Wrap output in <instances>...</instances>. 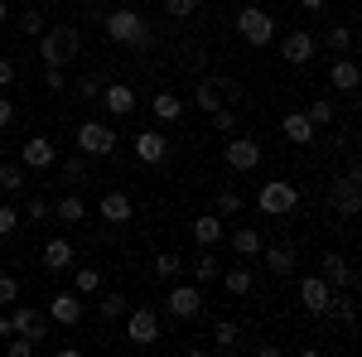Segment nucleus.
<instances>
[{
	"label": "nucleus",
	"mask_w": 362,
	"mask_h": 357,
	"mask_svg": "<svg viewBox=\"0 0 362 357\" xmlns=\"http://www.w3.org/2000/svg\"><path fill=\"white\" fill-rule=\"evenodd\" d=\"M78 54H83V29L78 25H44V34H39L44 68H63V63H73Z\"/></svg>",
	"instance_id": "obj_1"
},
{
	"label": "nucleus",
	"mask_w": 362,
	"mask_h": 357,
	"mask_svg": "<svg viewBox=\"0 0 362 357\" xmlns=\"http://www.w3.org/2000/svg\"><path fill=\"white\" fill-rule=\"evenodd\" d=\"M102 29H107V39L121 44V49H145V44H150V25H145V15L131 10V5L112 10V15L102 20Z\"/></svg>",
	"instance_id": "obj_2"
},
{
	"label": "nucleus",
	"mask_w": 362,
	"mask_h": 357,
	"mask_svg": "<svg viewBox=\"0 0 362 357\" xmlns=\"http://www.w3.org/2000/svg\"><path fill=\"white\" fill-rule=\"evenodd\" d=\"M256 208L266 218H290V213H300V189L285 184V179H266L261 193H256Z\"/></svg>",
	"instance_id": "obj_3"
},
{
	"label": "nucleus",
	"mask_w": 362,
	"mask_h": 357,
	"mask_svg": "<svg viewBox=\"0 0 362 357\" xmlns=\"http://www.w3.org/2000/svg\"><path fill=\"white\" fill-rule=\"evenodd\" d=\"M324 203L334 208L338 218H358V208H362V179H358V174H348V169L334 174V179H329V193H324Z\"/></svg>",
	"instance_id": "obj_4"
},
{
	"label": "nucleus",
	"mask_w": 362,
	"mask_h": 357,
	"mask_svg": "<svg viewBox=\"0 0 362 357\" xmlns=\"http://www.w3.org/2000/svg\"><path fill=\"white\" fill-rule=\"evenodd\" d=\"M237 34H242V44H251V49H266L276 39V15H266L261 5H242L237 10Z\"/></svg>",
	"instance_id": "obj_5"
},
{
	"label": "nucleus",
	"mask_w": 362,
	"mask_h": 357,
	"mask_svg": "<svg viewBox=\"0 0 362 357\" xmlns=\"http://www.w3.org/2000/svg\"><path fill=\"white\" fill-rule=\"evenodd\" d=\"M223 160H227V169H237V174H256L261 160H266V145L256 136H227Z\"/></svg>",
	"instance_id": "obj_6"
},
{
	"label": "nucleus",
	"mask_w": 362,
	"mask_h": 357,
	"mask_svg": "<svg viewBox=\"0 0 362 357\" xmlns=\"http://www.w3.org/2000/svg\"><path fill=\"white\" fill-rule=\"evenodd\" d=\"M116 145H121V136H116L112 126H102V121H83V126H78V150L92 155V160L116 155Z\"/></svg>",
	"instance_id": "obj_7"
},
{
	"label": "nucleus",
	"mask_w": 362,
	"mask_h": 357,
	"mask_svg": "<svg viewBox=\"0 0 362 357\" xmlns=\"http://www.w3.org/2000/svg\"><path fill=\"white\" fill-rule=\"evenodd\" d=\"M295 285H300V304H305V314H329V304H334V285H329L324 275H300Z\"/></svg>",
	"instance_id": "obj_8"
},
{
	"label": "nucleus",
	"mask_w": 362,
	"mask_h": 357,
	"mask_svg": "<svg viewBox=\"0 0 362 357\" xmlns=\"http://www.w3.org/2000/svg\"><path fill=\"white\" fill-rule=\"evenodd\" d=\"M160 314L155 309H126V338L136 343V348H150L155 338H160Z\"/></svg>",
	"instance_id": "obj_9"
},
{
	"label": "nucleus",
	"mask_w": 362,
	"mask_h": 357,
	"mask_svg": "<svg viewBox=\"0 0 362 357\" xmlns=\"http://www.w3.org/2000/svg\"><path fill=\"white\" fill-rule=\"evenodd\" d=\"M165 309H169V319H198L203 314V290L198 285H169Z\"/></svg>",
	"instance_id": "obj_10"
},
{
	"label": "nucleus",
	"mask_w": 362,
	"mask_h": 357,
	"mask_svg": "<svg viewBox=\"0 0 362 357\" xmlns=\"http://www.w3.org/2000/svg\"><path fill=\"white\" fill-rule=\"evenodd\" d=\"M49 324L78 329V324H83V295H78V290H58L54 300H49Z\"/></svg>",
	"instance_id": "obj_11"
},
{
	"label": "nucleus",
	"mask_w": 362,
	"mask_h": 357,
	"mask_svg": "<svg viewBox=\"0 0 362 357\" xmlns=\"http://www.w3.org/2000/svg\"><path fill=\"white\" fill-rule=\"evenodd\" d=\"M131 150H136L140 165H165V160H169V136H165V131H136Z\"/></svg>",
	"instance_id": "obj_12"
},
{
	"label": "nucleus",
	"mask_w": 362,
	"mask_h": 357,
	"mask_svg": "<svg viewBox=\"0 0 362 357\" xmlns=\"http://www.w3.org/2000/svg\"><path fill=\"white\" fill-rule=\"evenodd\" d=\"M319 275L329 280V285H343V290H353L358 285V271H353V261L343 256V251H324V261H319Z\"/></svg>",
	"instance_id": "obj_13"
},
{
	"label": "nucleus",
	"mask_w": 362,
	"mask_h": 357,
	"mask_svg": "<svg viewBox=\"0 0 362 357\" xmlns=\"http://www.w3.org/2000/svg\"><path fill=\"white\" fill-rule=\"evenodd\" d=\"M10 329L25 333L29 343H49V314H39V309H25V304H20V309L10 314Z\"/></svg>",
	"instance_id": "obj_14"
},
{
	"label": "nucleus",
	"mask_w": 362,
	"mask_h": 357,
	"mask_svg": "<svg viewBox=\"0 0 362 357\" xmlns=\"http://www.w3.org/2000/svg\"><path fill=\"white\" fill-rule=\"evenodd\" d=\"M280 58H285L290 68H305L309 58H314V34H309V29H295V34H285V39H280Z\"/></svg>",
	"instance_id": "obj_15"
},
{
	"label": "nucleus",
	"mask_w": 362,
	"mask_h": 357,
	"mask_svg": "<svg viewBox=\"0 0 362 357\" xmlns=\"http://www.w3.org/2000/svg\"><path fill=\"white\" fill-rule=\"evenodd\" d=\"M280 136L290 140V145H314V136H319V126L309 121L305 111H285V116H280Z\"/></svg>",
	"instance_id": "obj_16"
},
{
	"label": "nucleus",
	"mask_w": 362,
	"mask_h": 357,
	"mask_svg": "<svg viewBox=\"0 0 362 357\" xmlns=\"http://www.w3.org/2000/svg\"><path fill=\"white\" fill-rule=\"evenodd\" d=\"M20 165L25 169H54L58 165V150L49 136H29L25 140V155H20Z\"/></svg>",
	"instance_id": "obj_17"
},
{
	"label": "nucleus",
	"mask_w": 362,
	"mask_h": 357,
	"mask_svg": "<svg viewBox=\"0 0 362 357\" xmlns=\"http://www.w3.org/2000/svg\"><path fill=\"white\" fill-rule=\"evenodd\" d=\"M261 256H266V271H271V275H295V266H300V247H295V242L261 247Z\"/></svg>",
	"instance_id": "obj_18"
},
{
	"label": "nucleus",
	"mask_w": 362,
	"mask_h": 357,
	"mask_svg": "<svg viewBox=\"0 0 362 357\" xmlns=\"http://www.w3.org/2000/svg\"><path fill=\"white\" fill-rule=\"evenodd\" d=\"M39 261H44V271H68V266L78 261V247H73L68 237H54V242H44Z\"/></svg>",
	"instance_id": "obj_19"
},
{
	"label": "nucleus",
	"mask_w": 362,
	"mask_h": 357,
	"mask_svg": "<svg viewBox=\"0 0 362 357\" xmlns=\"http://www.w3.org/2000/svg\"><path fill=\"white\" fill-rule=\"evenodd\" d=\"M194 242H198L203 251L223 247V242H227V227H223V218H218V213H203V218H194Z\"/></svg>",
	"instance_id": "obj_20"
},
{
	"label": "nucleus",
	"mask_w": 362,
	"mask_h": 357,
	"mask_svg": "<svg viewBox=\"0 0 362 357\" xmlns=\"http://www.w3.org/2000/svg\"><path fill=\"white\" fill-rule=\"evenodd\" d=\"M97 102L112 111V116H131V111H136V87H126V83H107Z\"/></svg>",
	"instance_id": "obj_21"
},
{
	"label": "nucleus",
	"mask_w": 362,
	"mask_h": 357,
	"mask_svg": "<svg viewBox=\"0 0 362 357\" xmlns=\"http://www.w3.org/2000/svg\"><path fill=\"white\" fill-rule=\"evenodd\" d=\"M131 213H136V203H131V193H102V222H112V227H121V222H131Z\"/></svg>",
	"instance_id": "obj_22"
},
{
	"label": "nucleus",
	"mask_w": 362,
	"mask_h": 357,
	"mask_svg": "<svg viewBox=\"0 0 362 357\" xmlns=\"http://www.w3.org/2000/svg\"><path fill=\"white\" fill-rule=\"evenodd\" d=\"M358 83H362V68H358V63H353L348 54L334 58V68H329V87H334V92H358Z\"/></svg>",
	"instance_id": "obj_23"
},
{
	"label": "nucleus",
	"mask_w": 362,
	"mask_h": 357,
	"mask_svg": "<svg viewBox=\"0 0 362 357\" xmlns=\"http://www.w3.org/2000/svg\"><path fill=\"white\" fill-rule=\"evenodd\" d=\"M49 218H58L63 227H73V222H83V218H87V203L78 198V193H63L58 203H49Z\"/></svg>",
	"instance_id": "obj_24"
},
{
	"label": "nucleus",
	"mask_w": 362,
	"mask_h": 357,
	"mask_svg": "<svg viewBox=\"0 0 362 357\" xmlns=\"http://www.w3.org/2000/svg\"><path fill=\"white\" fill-rule=\"evenodd\" d=\"M150 111H155V121H184V97L179 92H155V102H150Z\"/></svg>",
	"instance_id": "obj_25"
},
{
	"label": "nucleus",
	"mask_w": 362,
	"mask_h": 357,
	"mask_svg": "<svg viewBox=\"0 0 362 357\" xmlns=\"http://www.w3.org/2000/svg\"><path fill=\"white\" fill-rule=\"evenodd\" d=\"M227 247L237 251V256H261L266 242H261V232H256V227H237V232L227 237Z\"/></svg>",
	"instance_id": "obj_26"
},
{
	"label": "nucleus",
	"mask_w": 362,
	"mask_h": 357,
	"mask_svg": "<svg viewBox=\"0 0 362 357\" xmlns=\"http://www.w3.org/2000/svg\"><path fill=\"white\" fill-rule=\"evenodd\" d=\"M194 107L198 111H218L223 107V83H218V78H203V83L194 87Z\"/></svg>",
	"instance_id": "obj_27"
},
{
	"label": "nucleus",
	"mask_w": 362,
	"mask_h": 357,
	"mask_svg": "<svg viewBox=\"0 0 362 357\" xmlns=\"http://www.w3.org/2000/svg\"><path fill=\"white\" fill-rule=\"evenodd\" d=\"M223 285H227V295H237V300H247L251 290H256V275H251L247 266H232V271H223Z\"/></svg>",
	"instance_id": "obj_28"
},
{
	"label": "nucleus",
	"mask_w": 362,
	"mask_h": 357,
	"mask_svg": "<svg viewBox=\"0 0 362 357\" xmlns=\"http://www.w3.org/2000/svg\"><path fill=\"white\" fill-rule=\"evenodd\" d=\"M237 343H242V324H232V319H218V324H213V348H218V353H232Z\"/></svg>",
	"instance_id": "obj_29"
},
{
	"label": "nucleus",
	"mask_w": 362,
	"mask_h": 357,
	"mask_svg": "<svg viewBox=\"0 0 362 357\" xmlns=\"http://www.w3.org/2000/svg\"><path fill=\"white\" fill-rule=\"evenodd\" d=\"M126 309H131V304H126V295H121V290H107V295H102V304H97V314H102L107 324L126 319Z\"/></svg>",
	"instance_id": "obj_30"
},
{
	"label": "nucleus",
	"mask_w": 362,
	"mask_h": 357,
	"mask_svg": "<svg viewBox=\"0 0 362 357\" xmlns=\"http://www.w3.org/2000/svg\"><path fill=\"white\" fill-rule=\"evenodd\" d=\"M73 290L78 295H102V271L97 266H83V271L73 275Z\"/></svg>",
	"instance_id": "obj_31"
},
{
	"label": "nucleus",
	"mask_w": 362,
	"mask_h": 357,
	"mask_svg": "<svg viewBox=\"0 0 362 357\" xmlns=\"http://www.w3.org/2000/svg\"><path fill=\"white\" fill-rule=\"evenodd\" d=\"M213 213H218V218L242 213V193H237V189H218V198H213Z\"/></svg>",
	"instance_id": "obj_32"
},
{
	"label": "nucleus",
	"mask_w": 362,
	"mask_h": 357,
	"mask_svg": "<svg viewBox=\"0 0 362 357\" xmlns=\"http://www.w3.org/2000/svg\"><path fill=\"white\" fill-rule=\"evenodd\" d=\"M218 275H223V271H218V256H213V251H203V256L194 261V280H198V285H213Z\"/></svg>",
	"instance_id": "obj_33"
},
{
	"label": "nucleus",
	"mask_w": 362,
	"mask_h": 357,
	"mask_svg": "<svg viewBox=\"0 0 362 357\" xmlns=\"http://www.w3.org/2000/svg\"><path fill=\"white\" fill-rule=\"evenodd\" d=\"M305 116L324 131V126H334V102H329V97H319V102H309V107H305Z\"/></svg>",
	"instance_id": "obj_34"
},
{
	"label": "nucleus",
	"mask_w": 362,
	"mask_h": 357,
	"mask_svg": "<svg viewBox=\"0 0 362 357\" xmlns=\"http://www.w3.org/2000/svg\"><path fill=\"white\" fill-rule=\"evenodd\" d=\"M25 165H0V189H10V193H20L25 189Z\"/></svg>",
	"instance_id": "obj_35"
},
{
	"label": "nucleus",
	"mask_w": 362,
	"mask_h": 357,
	"mask_svg": "<svg viewBox=\"0 0 362 357\" xmlns=\"http://www.w3.org/2000/svg\"><path fill=\"white\" fill-rule=\"evenodd\" d=\"M102 73H87V78H78V87H73V92H78V97H83V102H97V97H102Z\"/></svg>",
	"instance_id": "obj_36"
},
{
	"label": "nucleus",
	"mask_w": 362,
	"mask_h": 357,
	"mask_svg": "<svg viewBox=\"0 0 362 357\" xmlns=\"http://www.w3.org/2000/svg\"><path fill=\"white\" fill-rule=\"evenodd\" d=\"M83 179H87V160H83V155H73V160H63V184H73V189H78Z\"/></svg>",
	"instance_id": "obj_37"
},
{
	"label": "nucleus",
	"mask_w": 362,
	"mask_h": 357,
	"mask_svg": "<svg viewBox=\"0 0 362 357\" xmlns=\"http://www.w3.org/2000/svg\"><path fill=\"white\" fill-rule=\"evenodd\" d=\"M20 34L39 39V34H44V10H20Z\"/></svg>",
	"instance_id": "obj_38"
},
{
	"label": "nucleus",
	"mask_w": 362,
	"mask_h": 357,
	"mask_svg": "<svg viewBox=\"0 0 362 357\" xmlns=\"http://www.w3.org/2000/svg\"><path fill=\"white\" fill-rule=\"evenodd\" d=\"M329 49H334V54H348V49H353V29L334 25V29H329Z\"/></svg>",
	"instance_id": "obj_39"
},
{
	"label": "nucleus",
	"mask_w": 362,
	"mask_h": 357,
	"mask_svg": "<svg viewBox=\"0 0 362 357\" xmlns=\"http://www.w3.org/2000/svg\"><path fill=\"white\" fill-rule=\"evenodd\" d=\"M208 116H213V131H223V136L237 131V111L232 107H218V111H208Z\"/></svg>",
	"instance_id": "obj_40"
},
{
	"label": "nucleus",
	"mask_w": 362,
	"mask_h": 357,
	"mask_svg": "<svg viewBox=\"0 0 362 357\" xmlns=\"http://www.w3.org/2000/svg\"><path fill=\"white\" fill-rule=\"evenodd\" d=\"M155 275H160V280H174V275H179V256H174V251H160V256H155Z\"/></svg>",
	"instance_id": "obj_41"
},
{
	"label": "nucleus",
	"mask_w": 362,
	"mask_h": 357,
	"mask_svg": "<svg viewBox=\"0 0 362 357\" xmlns=\"http://www.w3.org/2000/svg\"><path fill=\"white\" fill-rule=\"evenodd\" d=\"M34 353V343H29L25 333H10V338H5V357H29Z\"/></svg>",
	"instance_id": "obj_42"
},
{
	"label": "nucleus",
	"mask_w": 362,
	"mask_h": 357,
	"mask_svg": "<svg viewBox=\"0 0 362 357\" xmlns=\"http://www.w3.org/2000/svg\"><path fill=\"white\" fill-rule=\"evenodd\" d=\"M0 304H20V280L15 275H0Z\"/></svg>",
	"instance_id": "obj_43"
},
{
	"label": "nucleus",
	"mask_w": 362,
	"mask_h": 357,
	"mask_svg": "<svg viewBox=\"0 0 362 357\" xmlns=\"http://www.w3.org/2000/svg\"><path fill=\"white\" fill-rule=\"evenodd\" d=\"M329 314H338V324H348V329H353V319H358V304H353V300H338V304H329Z\"/></svg>",
	"instance_id": "obj_44"
},
{
	"label": "nucleus",
	"mask_w": 362,
	"mask_h": 357,
	"mask_svg": "<svg viewBox=\"0 0 362 357\" xmlns=\"http://www.w3.org/2000/svg\"><path fill=\"white\" fill-rule=\"evenodd\" d=\"M165 10L174 20H189V15H198V0H165Z\"/></svg>",
	"instance_id": "obj_45"
},
{
	"label": "nucleus",
	"mask_w": 362,
	"mask_h": 357,
	"mask_svg": "<svg viewBox=\"0 0 362 357\" xmlns=\"http://www.w3.org/2000/svg\"><path fill=\"white\" fill-rule=\"evenodd\" d=\"M25 218L29 222H44V218H49V198H29V203H25Z\"/></svg>",
	"instance_id": "obj_46"
},
{
	"label": "nucleus",
	"mask_w": 362,
	"mask_h": 357,
	"mask_svg": "<svg viewBox=\"0 0 362 357\" xmlns=\"http://www.w3.org/2000/svg\"><path fill=\"white\" fill-rule=\"evenodd\" d=\"M44 87H49V92H68V83H63V68H44Z\"/></svg>",
	"instance_id": "obj_47"
},
{
	"label": "nucleus",
	"mask_w": 362,
	"mask_h": 357,
	"mask_svg": "<svg viewBox=\"0 0 362 357\" xmlns=\"http://www.w3.org/2000/svg\"><path fill=\"white\" fill-rule=\"evenodd\" d=\"M15 227H20V213L15 208H0V237H10Z\"/></svg>",
	"instance_id": "obj_48"
},
{
	"label": "nucleus",
	"mask_w": 362,
	"mask_h": 357,
	"mask_svg": "<svg viewBox=\"0 0 362 357\" xmlns=\"http://www.w3.org/2000/svg\"><path fill=\"white\" fill-rule=\"evenodd\" d=\"M223 83V102H242V83L237 78H218Z\"/></svg>",
	"instance_id": "obj_49"
},
{
	"label": "nucleus",
	"mask_w": 362,
	"mask_h": 357,
	"mask_svg": "<svg viewBox=\"0 0 362 357\" xmlns=\"http://www.w3.org/2000/svg\"><path fill=\"white\" fill-rule=\"evenodd\" d=\"M15 78H20V68H15L10 58H0V87H10V83H15Z\"/></svg>",
	"instance_id": "obj_50"
},
{
	"label": "nucleus",
	"mask_w": 362,
	"mask_h": 357,
	"mask_svg": "<svg viewBox=\"0 0 362 357\" xmlns=\"http://www.w3.org/2000/svg\"><path fill=\"white\" fill-rule=\"evenodd\" d=\"M184 63H189V68H203V49L189 44V49H184Z\"/></svg>",
	"instance_id": "obj_51"
},
{
	"label": "nucleus",
	"mask_w": 362,
	"mask_h": 357,
	"mask_svg": "<svg viewBox=\"0 0 362 357\" xmlns=\"http://www.w3.org/2000/svg\"><path fill=\"white\" fill-rule=\"evenodd\" d=\"M10 121H15V107H10V97H0V131H5Z\"/></svg>",
	"instance_id": "obj_52"
},
{
	"label": "nucleus",
	"mask_w": 362,
	"mask_h": 357,
	"mask_svg": "<svg viewBox=\"0 0 362 357\" xmlns=\"http://www.w3.org/2000/svg\"><path fill=\"white\" fill-rule=\"evenodd\" d=\"M10 333H15L10 329V314H0V338H10Z\"/></svg>",
	"instance_id": "obj_53"
},
{
	"label": "nucleus",
	"mask_w": 362,
	"mask_h": 357,
	"mask_svg": "<svg viewBox=\"0 0 362 357\" xmlns=\"http://www.w3.org/2000/svg\"><path fill=\"white\" fill-rule=\"evenodd\" d=\"M300 5H305V10H324L329 0H300Z\"/></svg>",
	"instance_id": "obj_54"
},
{
	"label": "nucleus",
	"mask_w": 362,
	"mask_h": 357,
	"mask_svg": "<svg viewBox=\"0 0 362 357\" xmlns=\"http://www.w3.org/2000/svg\"><path fill=\"white\" fill-rule=\"evenodd\" d=\"M5 20H10V10H5V0H0V25H5Z\"/></svg>",
	"instance_id": "obj_55"
}]
</instances>
